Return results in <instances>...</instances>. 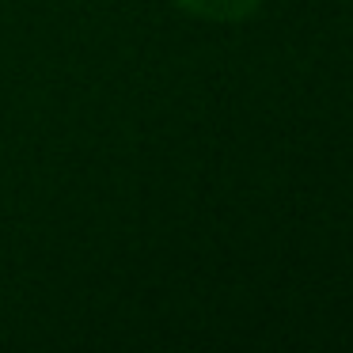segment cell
<instances>
[{"mask_svg": "<svg viewBox=\"0 0 353 353\" xmlns=\"http://www.w3.org/2000/svg\"><path fill=\"white\" fill-rule=\"evenodd\" d=\"M183 4L205 19H243L259 8L262 0H183Z\"/></svg>", "mask_w": 353, "mask_h": 353, "instance_id": "obj_1", "label": "cell"}]
</instances>
